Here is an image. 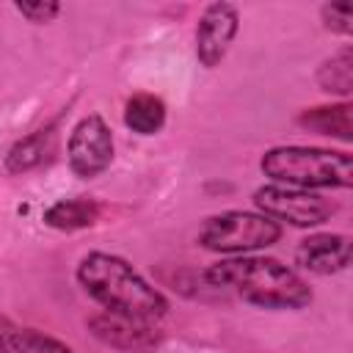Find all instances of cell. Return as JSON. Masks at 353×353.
<instances>
[{
    "mask_svg": "<svg viewBox=\"0 0 353 353\" xmlns=\"http://www.w3.org/2000/svg\"><path fill=\"white\" fill-rule=\"evenodd\" d=\"M66 157L69 168L80 179H94L113 163V132L102 116L91 113L74 124L66 143Z\"/></svg>",
    "mask_w": 353,
    "mask_h": 353,
    "instance_id": "8992f818",
    "label": "cell"
},
{
    "mask_svg": "<svg viewBox=\"0 0 353 353\" xmlns=\"http://www.w3.org/2000/svg\"><path fill=\"white\" fill-rule=\"evenodd\" d=\"M17 14H22L33 25H47L61 14V6L52 0H30V3H14Z\"/></svg>",
    "mask_w": 353,
    "mask_h": 353,
    "instance_id": "e0dca14e",
    "label": "cell"
},
{
    "mask_svg": "<svg viewBox=\"0 0 353 353\" xmlns=\"http://www.w3.org/2000/svg\"><path fill=\"white\" fill-rule=\"evenodd\" d=\"M124 124L138 135H154L165 124V105L154 94H132L124 105Z\"/></svg>",
    "mask_w": 353,
    "mask_h": 353,
    "instance_id": "4fadbf2b",
    "label": "cell"
},
{
    "mask_svg": "<svg viewBox=\"0 0 353 353\" xmlns=\"http://www.w3.org/2000/svg\"><path fill=\"white\" fill-rule=\"evenodd\" d=\"M320 17L328 30L342 33V36L353 33V6L350 3H325L320 8Z\"/></svg>",
    "mask_w": 353,
    "mask_h": 353,
    "instance_id": "2e32d148",
    "label": "cell"
},
{
    "mask_svg": "<svg viewBox=\"0 0 353 353\" xmlns=\"http://www.w3.org/2000/svg\"><path fill=\"white\" fill-rule=\"evenodd\" d=\"M254 207L273 218L276 223L284 221L290 226L312 229L325 223L334 215V204L323 199L320 193L301 190V188H287V185H262L254 190Z\"/></svg>",
    "mask_w": 353,
    "mask_h": 353,
    "instance_id": "5b68a950",
    "label": "cell"
},
{
    "mask_svg": "<svg viewBox=\"0 0 353 353\" xmlns=\"http://www.w3.org/2000/svg\"><path fill=\"white\" fill-rule=\"evenodd\" d=\"M279 237H281V226L273 218L248 210H226L210 215L199 229V243L207 251L240 254V256L268 248Z\"/></svg>",
    "mask_w": 353,
    "mask_h": 353,
    "instance_id": "277c9868",
    "label": "cell"
},
{
    "mask_svg": "<svg viewBox=\"0 0 353 353\" xmlns=\"http://www.w3.org/2000/svg\"><path fill=\"white\" fill-rule=\"evenodd\" d=\"M77 281L85 295L94 298L108 314L154 325L168 312L165 295L116 254H85L77 265Z\"/></svg>",
    "mask_w": 353,
    "mask_h": 353,
    "instance_id": "6da1fadb",
    "label": "cell"
},
{
    "mask_svg": "<svg viewBox=\"0 0 353 353\" xmlns=\"http://www.w3.org/2000/svg\"><path fill=\"white\" fill-rule=\"evenodd\" d=\"M204 279L259 309H303L312 303L309 284L273 256H229L210 265Z\"/></svg>",
    "mask_w": 353,
    "mask_h": 353,
    "instance_id": "7a4b0ae2",
    "label": "cell"
},
{
    "mask_svg": "<svg viewBox=\"0 0 353 353\" xmlns=\"http://www.w3.org/2000/svg\"><path fill=\"white\" fill-rule=\"evenodd\" d=\"M259 168L273 185L314 190V188H350L353 157L336 149L320 146H270Z\"/></svg>",
    "mask_w": 353,
    "mask_h": 353,
    "instance_id": "3957f363",
    "label": "cell"
},
{
    "mask_svg": "<svg viewBox=\"0 0 353 353\" xmlns=\"http://www.w3.org/2000/svg\"><path fill=\"white\" fill-rule=\"evenodd\" d=\"M0 353H36L28 328H19L8 317H0Z\"/></svg>",
    "mask_w": 353,
    "mask_h": 353,
    "instance_id": "9a60e30c",
    "label": "cell"
},
{
    "mask_svg": "<svg viewBox=\"0 0 353 353\" xmlns=\"http://www.w3.org/2000/svg\"><path fill=\"white\" fill-rule=\"evenodd\" d=\"M91 334L116 347V350H135V347H146L157 342V331L152 323H138V320H127V317H116V314H97L91 317Z\"/></svg>",
    "mask_w": 353,
    "mask_h": 353,
    "instance_id": "9c48e42d",
    "label": "cell"
},
{
    "mask_svg": "<svg viewBox=\"0 0 353 353\" xmlns=\"http://www.w3.org/2000/svg\"><path fill=\"white\" fill-rule=\"evenodd\" d=\"M298 124L317 135H328V138H339V141L350 143L353 141V105L339 102V105L306 108L298 116Z\"/></svg>",
    "mask_w": 353,
    "mask_h": 353,
    "instance_id": "30bf717a",
    "label": "cell"
},
{
    "mask_svg": "<svg viewBox=\"0 0 353 353\" xmlns=\"http://www.w3.org/2000/svg\"><path fill=\"white\" fill-rule=\"evenodd\" d=\"M317 85L328 94L350 97L353 91V50L339 47L331 58H325L317 69Z\"/></svg>",
    "mask_w": 353,
    "mask_h": 353,
    "instance_id": "5bb4252c",
    "label": "cell"
},
{
    "mask_svg": "<svg viewBox=\"0 0 353 353\" xmlns=\"http://www.w3.org/2000/svg\"><path fill=\"white\" fill-rule=\"evenodd\" d=\"M99 218V207L91 199H61L44 210V223L58 232H77L94 226Z\"/></svg>",
    "mask_w": 353,
    "mask_h": 353,
    "instance_id": "7c38bea8",
    "label": "cell"
},
{
    "mask_svg": "<svg viewBox=\"0 0 353 353\" xmlns=\"http://www.w3.org/2000/svg\"><path fill=\"white\" fill-rule=\"evenodd\" d=\"M237 28H240V14L232 3H210L201 11L196 25V58L204 69H215L226 58L237 36Z\"/></svg>",
    "mask_w": 353,
    "mask_h": 353,
    "instance_id": "52a82bcc",
    "label": "cell"
},
{
    "mask_svg": "<svg viewBox=\"0 0 353 353\" xmlns=\"http://www.w3.org/2000/svg\"><path fill=\"white\" fill-rule=\"evenodd\" d=\"M295 262L317 276H331L339 273L350 265V237L347 234H309L306 240L298 243L295 248Z\"/></svg>",
    "mask_w": 353,
    "mask_h": 353,
    "instance_id": "ba28073f",
    "label": "cell"
},
{
    "mask_svg": "<svg viewBox=\"0 0 353 353\" xmlns=\"http://www.w3.org/2000/svg\"><path fill=\"white\" fill-rule=\"evenodd\" d=\"M55 143H58V132L55 127H41L30 135H25L22 141H17L8 154H6V168L11 174H22V171H30V168H39L41 163H47L55 152Z\"/></svg>",
    "mask_w": 353,
    "mask_h": 353,
    "instance_id": "8fae6325",
    "label": "cell"
}]
</instances>
